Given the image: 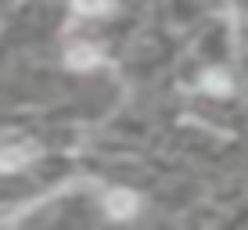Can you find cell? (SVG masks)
<instances>
[{
	"label": "cell",
	"mask_w": 248,
	"mask_h": 230,
	"mask_svg": "<svg viewBox=\"0 0 248 230\" xmlns=\"http://www.w3.org/2000/svg\"><path fill=\"white\" fill-rule=\"evenodd\" d=\"M32 158V148H15V151H4L0 155V169H18Z\"/></svg>",
	"instance_id": "cell-3"
},
{
	"label": "cell",
	"mask_w": 248,
	"mask_h": 230,
	"mask_svg": "<svg viewBox=\"0 0 248 230\" xmlns=\"http://www.w3.org/2000/svg\"><path fill=\"white\" fill-rule=\"evenodd\" d=\"M68 65H72V69H93V65H101V50L87 47V44H76L68 50Z\"/></svg>",
	"instance_id": "cell-1"
},
{
	"label": "cell",
	"mask_w": 248,
	"mask_h": 230,
	"mask_svg": "<svg viewBox=\"0 0 248 230\" xmlns=\"http://www.w3.org/2000/svg\"><path fill=\"white\" fill-rule=\"evenodd\" d=\"M76 11H79V15H105L108 7H101V4H79Z\"/></svg>",
	"instance_id": "cell-5"
},
{
	"label": "cell",
	"mask_w": 248,
	"mask_h": 230,
	"mask_svg": "<svg viewBox=\"0 0 248 230\" xmlns=\"http://www.w3.org/2000/svg\"><path fill=\"white\" fill-rule=\"evenodd\" d=\"M205 83H209L212 93H227V90H230V83H227L223 72H209V76H205Z\"/></svg>",
	"instance_id": "cell-4"
},
{
	"label": "cell",
	"mask_w": 248,
	"mask_h": 230,
	"mask_svg": "<svg viewBox=\"0 0 248 230\" xmlns=\"http://www.w3.org/2000/svg\"><path fill=\"white\" fill-rule=\"evenodd\" d=\"M108 212L119 216V219L133 216V212H137V198H133L130 191H112V194H108Z\"/></svg>",
	"instance_id": "cell-2"
}]
</instances>
